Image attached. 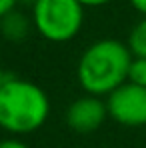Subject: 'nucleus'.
I'll return each instance as SVG.
<instances>
[{
	"mask_svg": "<svg viewBox=\"0 0 146 148\" xmlns=\"http://www.w3.org/2000/svg\"><path fill=\"white\" fill-rule=\"evenodd\" d=\"M132 60L134 56L128 44L116 38L96 40L82 52L78 60V82L90 96H108L124 82H128Z\"/></svg>",
	"mask_w": 146,
	"mask_h": 148,
	"instance_id": "f257e3e1",
	"label": "nucleus"
},
{
	"mask_svg": "<svg viewBox=\"0 0 146 148\" xmlns=\"http://www.w3.org/2000/svg\"><path fill=\"white\" fill-rule=\"evenodd\" d=\"M48 94L24 78H6L0 88V130L18 138L36 132L48 120Z\"/></svg>",
	"mask_w": 146,
	"mask_h": 148,
	"instance_id": "f03ea898",
	"label": "nucleus"
},
{
	"mask_svg": "<svg viewBox=\"0 0 146 148\" xmlns=\"http://www.w3.org/2000/svg\"><path fill=\"white\" fill-rule=\"evenodd\" d=\"M34 30L48 42H70L84 24V6L78 0H38L32 6Z\"/></svg>",
	"mask_w": 146,
	"mask_h": 148,
	"instance_id": "7ed1b4c3",
	"label": "nucleus"
},
{
	"mask_svg": "<svg viewBox=\"0 0 146 148\" xmlns=\"http://www.w3.org/2000/svg\"><path fill=\"white\" fill-rule=\"evenodd\" d=\"M106 108L108 116L122 126H146V88L124 82L106 96Z\"/></svg>",
	"mask_w": 146,
	"mask_h": 148,
	"instance_id": "20e7f679",
	"label": "nucleus"
},
{
	"mask_svg": "<svg viewBox=\"0 0 146 148\" xmlns=\"http://www.w3.org/2000/svg\"><path fill=\"white\" fill-rule=\"evenodd\" d=\"M108 116L106 102L98 96H82L76 98L66 110V124L76 134H92L102 126Z\"/></svg>",
	"mask_w": 146,
	"mask_h": 148,
	"instance_id": "39448f33",
	"label": "nucleus"
},
{
	"mask_svg": "<svg viewBox=\"0 0 146 148\" xmlns=\"http://www.w3.org/2000/svg\"><path fill=\"white\" fill-rule=\"evenodd\" d=\"M32 28H34L32 18H28L20 10H12V12H8L6 16L0 18V34L8 42H22V40H26Z\"/></svg>",
	"mask_w": 146,
	"mask_h": 148,
	"instance_id": "423d86ee",
	"label": "nucleus"
},
{
	"mask_svg": "<svg viewBox=\"0 0 146 148\" xmlns=\"http://www.w3.org/2000/svg\"><path fill=\"white\" fill-rule=\"evenodd\" d=\"M128 48L134 58H146V16L132 26L128 34Z\"/></svg>",
	"mask_w": 146,
	"mask_h": 148,
	"instance_id": "0eeeda50",
	"label": "nucleus"
},
{
	"mask_svg": "<svg viewBox=\"0 0 146 148\" xmlns=\"http://www.w3.org/2000/svg\"><path fill=\"white\" fill-rule=\"evenodd\" d=\"M128 82L146 88V58H134L132 60L130 72H128Z\"/></svg>",
	"mask_w": 146,
	"mask_h": 148,
	"instance_id": "6e6552de",
	"label": "nucleus"
},
{
	"mask_svg": "<svg viewBox=\"0 0 146 148\" xmlns=\"http://www.w3.org/2000/svg\"><path fill=\"white\" fill-rule=\"evenodd\" d=\"M0 148H30L26 142H22L20 138H14V136H10V138H2L0 140Z\"/></svg>",
	"mask_w": 146,
	"mask_h": 148,
	"instance_id": "1a4fd4ad",
	"label": "nucleus"
},
{
	"mask_svg": "<svg viewBox=\"0 0 146 148\" xmlns=\"http://www.w3.org/2000/svg\"><path fill=\"white\" fill-rule=\"evenodd\" d=\"M16 2H18V0H0V18L6 16L8 12L16 10Z\"/></svg>",
	"mask_w": 146,
	"mask_h": 148,
	"instance_id": "9d476101",
	"label": "nucleus"
},
{
	"mask_svg": "<svg viewBox=\"0 0 146 148\" xmlns=\"http://www.w3.org/2000/svg\"><path fill=\"white\" fill-rule=\"evenodd\" d=\"M84 8H98V6H104V4H108V2H112V0H78Z\"/></svg>",
	"mask_w": 146,
	"mask_h": 148,
	"instance_id": "9b49d317",
	"label": "nucleus"
},
{
	"mask_svg": "<svg viewBox=\"0 0 146 148\" xmlns=\"http://www.w3.org/2000/svg\"><path fill=\"white\" fill-rule=\"evenodd\" d=\"M130 4H132V8L136 12H140L142 16H146V0H130Z\"/></svg>",
	"mask_w": 146,
	"mask_h": 148,
	"instance_id": "f8f14e48",
	"label": "nucleus"
},
{
	"mask_svg": "<svg viewBox=\"0 0 146 148\" xmlns=\"http://www.w3.org/2000/svg\"><path fill=\"white\" fill-rule=\"evenodd\" d=\"M6 78H8V76L4 74V70H2V66H0V88L4 86V82H6Z\"/></svg>",
	"mask_w": 146,
	"mask_h": 148,
	"instance_id": "ddd939ff",
	"label": "nucleus"
},
{
	"mask_svg": "<svg viewBox=\"0 0 146 148\" xmlns=\"http://www.w3.org/2000/svg\"><path fill=\"white\" fill-rule=\"evenodd\" d=\"M18 2H26V4H32V6H34V4H36L38 0H18Z\"/></svg>",
	"mask_w": 146,
	"mask_h": 148,
	"instance_id": "4468645a",
	"label": "nucleus"
}]
</instances>
